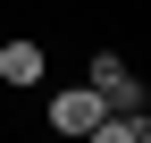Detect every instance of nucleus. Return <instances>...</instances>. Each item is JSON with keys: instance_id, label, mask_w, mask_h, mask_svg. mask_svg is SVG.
<instances>
[{"instance_id": "1", "label": "nucleus", "mask_w": 151, "mask_h": 143, "mask_svg": "<svg viewBox=\"0 0 151 143\" xmlns=\"http://www.w3.org/2000/svg\"><path fill=\"white\" fill-rule=\"evenodd\" d=\"M92 93H101L109 110H143V84H134V67H126L118 51H101V59H92Z\"/></svg>"}, {"instance_id": "2", "label": "nucleus", "mask_w": 151, "mask_h": 143, "mask_svg": "<svg viewBox=\"0 0 151 143\" xmlns=\"http://www.w3.org/2000/svg\"><path fill=\"white\" fill-rule=\"evenodd\" d=\"M101 110H109V101L92 93V84H67V93H50V126H59V135H84Z\"/></svg>"}, {"instance_id": "3", "label": "nucleus", "mask_w": 151, "mask_h": 143, "mask_svg": "<svg viewBox=\"0 0 151 143\" xmlns=\"http://www.w3.org/2000/svg\"><path fill=\"white\" fill-rule=\"evenodd\" d=\"M84 143H151V126H143V110H101L84 126Z\"/></svg>"}, {"instance_id": "4", "label": "nucleus", "mask_w": 151, "mask_h": 143, "mask_svg": "<svg viewBox=\"0 0 151 143\" xmlns=\"http://www.w3.org/2000/svg\"><path fill=\"white\" fill-rule=\"evenodd\" d=\"M0 84H42V42H0Z\"/></svg>"}]
</instances>
